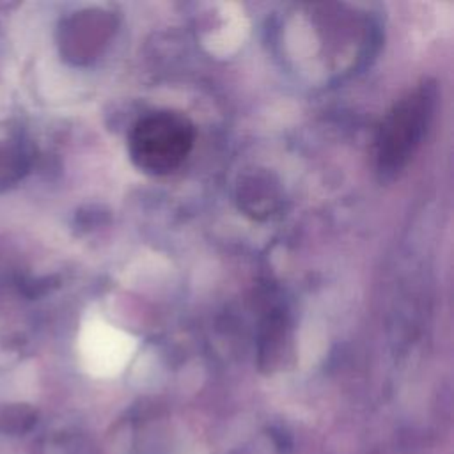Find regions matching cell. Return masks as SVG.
I'll list each match as a JSON object with an SVG mask.
<instances>
[{
  "instance_id": "obj_1",
  "label": "cell",
  "mask_w": 454,
  "mask_h": 454,
  "mask_svg": "<svg viewBox=\"0 0 454 454\" xmlns=\"http://www.w3.org/2000/svg\"><path fill=\"white\" fill-rule=\"evenodd\" d=\"M193 138V126L184 115L153 112L133 126L128 138V151L137 168L151 176H163L184 161Z\"/></svg>"
},
{
  "instance_id": "obj_2",
  "label": "cell",
  "mask_w": 454,
  "mask_h": 454,
  "mask_svg": "<svg viewBox=\"0 0 454 454\" xmlns=\"http://www.w3.org/2000/svg\"><path fill=\"white\" fill-rule=\"evenodd\" d=\"M436 105V89L422 83L387 114L376 140L378 167L383 174L401 170L420 145Z\"/></svg>"
}]
</instances>
